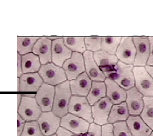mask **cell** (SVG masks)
<instances>
[{"label": "cell", "mask_w": 153, "mask_h": 136, "mask_svg": "<svg viewBox=\"0 0 153 136\" xmlns=\"http://www.w3.org/2000/svg\"><path fill=\"white\" fill-rule=\"evenodd\" d=\"M133 68L134 65H126L119 61L113 68L100 69L107 77L113 80L117 84L127 91L135 86Z\"/></svg>", "instance_id": "obj_1"}, {"label": "cell", "mask_w": 153, "mask_h": 136, "mask_svg": "<svg viewBox=\"0 0 153 136\" xmlns=\"http://www.w3.org/2000/svg\"><path fill=\"white\" fill-rule=\"evenodd\" d=\"M70 81L67 80L55 86V94L52 112L62 118L68 113V107L71 97Z\"/></svg>", "instance_id": "obj_2"}, {"label": "cell", "mask_w": 153, "mask_h": 136, "mask_svg": "<svg viewBox=\"0 0 153 136\" xmlns=\"http://www.w3.org/2000/svg\"><path fill=\"white\" fill-rule=\"evenodd\" d=\"M44 82L38 72L22 74L18 78L19 92L24 97H35L37 92Z\"/></svg>", "instance_id": "obj_3"}, {"label": "cell", "mask_w": 153, "mask_h": 136, "mask_svg": "<svg viewBox=\"0 0 153 136\" xmlns=\"http://www.w3.org/2000/svg\"><path fill=\"white\" fill-rule=\"evenodd\" d=\"M38 73L44 83L52 86L55 87L67 80L64 69L57 66L53 62L42 65Z\"/></svg>", "instance_id": "obj_4"}, {"label": "cell", "mask_w": 153, "mask_h": 136, "mask_svg": "<svg viewBox=\"0 0 153 136\" xmlns=\"http://www.w3.org/2000/svg\"><path fill=\"white\" fill-rule=\"evenodd\" d=\"M68 112L81 117L90 123H94L92 114V106L87 97L72 95L68 107Z\"/></svg>", "instance_id": "obj_5"}, {"label": "cell", "mask_w": 153, "mask_h": 136, "mask_svg": "<svg viewBox=\"0 0 153 136\" xmlns=\"http://www.w3.org/2000/svg\"><path fill=\"white\" fill-rule=\"evenodd\" d=\"M135 88L144 97H153V79L145 67L134 66Z\"/></svg>", "instance_id": "obj_6"}, {"label": "cell", "mask_w": 153, "mask_h": 136, "mask_svg": "<svg viewBox=\"0 0 153 136\" xmlns=\"http://www.w3.org/2000/svg\"><path fill=\"white\" fill-rule=\"evenodd\" d=\"M42 113L41 108L35 97H22V100L18 107V114L26 122L37 120Z\"/></svg>", "instance_id": "obj_7"}, {"label": "cell", "mask_w": 153, "mask_h": 136, "mask_svg": "<svg viewBox=\"0 0 153 136\" xmlns=\"http://www.w3.org/2000/svg\"><path fill=\"white\" fill-rule=\"evenodd\" d=\"M62 68L66 74L67 80L71 81L75 80L78 76L85 72L83 54L72 52L70 59L64 63Z\"/></svg>", "instance_id": "obj_8"}, {"label": "cell", "mask_w": 153, "mask_h": 136, "mask_svg": "<svg viewBox=\"0 0 153 136\" xmlns=\"http://www.w3.org/2000/svg\"><path fill=\"white\" fill-rule=\"evenodd\" d=\"M90 123L81 117L67 113L61 118L60 126L76 135H85L88 132Z\"/></svg>", "instance_id": "obj_9"}, {"label": "cell", "mask_w": 153, "mask_h": 136, "mask_svg": "<svg viewBox=\"0 0 153 136\" xmlns=\"http://www.w3.org/2000/svg\"><path fill=\"white\" fill-rule=\"evenodd\" d=\"M115 55L118 60L123 63L134 65L136 56V48L132 37H122L121 42Z\"/></svg>", "instance_id": "obj_10"}, {"label": "cell", "mask_w": 153, "mask_h": 136, "mask_svg": "<svg viewBox=\"0 0 153 136\" xmlns=\"http://www.w3.org/2000/svg\"><path fill=\"white\" fill-rule=\"evenodd\" d=\"M112 106L113 104L107 97H104L94 104L92 106V114L94 123L100 126L107 124Z\"/></svg>", "instance_id": "obj_11"}, {"label": "cell", "mask_w": 153, "mask_h": 136, "mask_svg": "<svg viewBox=\"0 0 153 136\" xmlns=\"http://www.w3.org/2000/svg\"><path fill=\"white\" fill-rule=\"evenodd\" d=\"M42 133L44 136H50L57 133L60 127L61 118L52 112H42L37 120Z\"/></svg>", "instance_id": "obj_12"}, {"label": "cell", "mask_w": 153, "mask_h": 136, "mask_svg": "<svg viewBox=\"0 0 153 136\" xmlns=\"http://www.w3.org/2000/svg\"><path fill=\"white\" fill-rule=\"evenodd\" d=\"M136 48L134 66L145 67L150 56V44L149 37H132Z\"/></svg>", "instance_id": "obj_13"}, {"label": "cell", "mask_w": 153, "mask_h": 136, "mask_svg": "<svg viewBox=\"0 0 153 136\" xmlns=\"http://www.w3.org/2000/svg\"><path fill=\"white\" fill-rule=\"evenodd\" d=\"M55 87L43 83L37 92L35 99L42 112H50L53 107Z\"/></svg>", "instance_id": "obj_14"}, {"label": "cell", "mask_w": 153, "mask_h": 136, "mask_svg": "<svg viewBox=\"0 0 153 136\" xmlns=\"http://www.w3.org/2000/svg\"><path fill=\"white\" fill-rule=\"evenodd\" d=\"M72 52L64 43L63 38L53 40L52 42V62L62 68L64 63L72 56Z\"/></svg>", "instance_id": "obj_15"}, {"label": "cell", "mask_w": 153, "mask_h": 136, "mask_svg": "<svg viewBox=\"0 0 153 136\" xmlns=\"http://www.w3.org/2000/svg\"><path fill=\"white\" fill-rule=\"evenodd\" d=\"M83 57L85 59V72L92 81L105 82L107 77L94 61L93 52L87 50L83 53Z\"/></svg>", "instance_id": "obj_16"}, {"label": "cell", "mask_w": 153, "mask_h": 136, "mask_svg": "<svg viewBox=\"0 0 153 136\" xmlns=\"http://www.w3.org/2000/svg\"><path fill=\"white\" fill-rule=\"evenodd\" d=\"M52 42L47 37H41L34 45L32 53L39 57L42 65L52 62Z\"/></svg>", "instance_id": "obj_17"}, {"label": "cell", "mask_w": 153, "mask_h": 136, "mask_svg": "<svg viewBox=\"0 0 153 136\" xmlns=\"http://www.w3.org/2000/svg\"><path fill=\"white\" fill-rule=\"evenodd\" d=\"M127 103L129 112L130 115H140L144 107L143 97L140 92L137 90L135 87L127 90Z\"/></svg>", "instance_id": "obj_18"}, {"label": "cell", "mask_w": 153, "mask_h": 136, "mask_svg": "<svg viewBox=\"0 0 153 136\" xmlns=\"http://www.w3.org/2000/svg\"><path fill=\"white\" fill-rule=\"evenodd\" d=\"M72 95L87 97L92 88V81L86 72H83L75 80L70 81Z\"/></svg>", "instance_id": "obj_19"}, {"label": "cell", "mask_w": 153, "mask_h": 136, "mask_svg": "<svg viewBox=\"0 0 153 136\" xmlns=\"http://www.w3.org/2000/svg\"><path fill=\"white\" fill-rule=\"evenodd\" d=\"M107 88V97L113 105H119L125 102L127 98L126 90L118 85L113 80L107 77L105 80Z\"/></svg>", "instance_id": "obj_20"}, {"label": "cell", "mask_w": 153, "mask_h": 136, "mask_svg": "<svg viewBox=\"0 0 153 136\" xmlns=\"http://www.w3.org/2000/svg\"><path fill=\"white\" fill-rule=\"evenodd\" d=\"M126 123L132 136H150L152 132L140 115H130Z\"/></svg>", "instance_id": "obj_21"}, {"label": "cell", "mask_w": 153, "mask_h": 136, "mask_svg": "<svg viewBox=\"0 0 153 136\" xmlns=\"http://www.w3.org/2000/svg\"><path fill=\"white\" fill-rule=\"evenodd\" d=\"M130 116L126 102H123L119 105H113L109 116L108 123L114 124L117 122L127 121Z\"/></svg>", "instance_id": "obj_22"}, {"label": "cell", "mask_w": 153, "mask_h": 136, "mask_svg": "<svg viewBox=\"0 0 153 136\" xmlns=\"http://www.w3.org/2000/svg\"><path fill=\"white\" fill-rule=\"evenodd\" d=\"M42 64L39 57L32 52L22 56V68L25 73H35L39 72Z\"/></svg>", "instance_id": "obj_23"}, {"label": "cell", "mask_w": 153, "mask_h": 136, "mask_svg": "<svg viewBox=\"0 0 153 136\" xmlns=\"http://www.w3.org/2000/svg\"><path fill=\"white\" fill-rule=\"evenodd\" d=\"M105 97H107V88L105 82H92V88L87 96V100L90 106H92Z\"/></svg>", "instance_id": "obj_24"}, {"label": "cell", "mask_w": 153, "mask_h": 136, "mask_svg": "<svg viewBox=\"0 0 153 136\" xmlns=\"http://www.w3.org/2000/svg\"><path fill=\"white\" fill-rule=\"evenodd\" d=\"M93 57L100 68H113L119 62L115 54H110L102 50L94 52Z\"/></svg>", "instance_id": "obj_25"}, {"label": "cell", "mask_w": 153, "mask_h": 136, "mask_svg": "<svg viewBox=\"0 0 153 136\" xmlns=\"http://www.w3.org/2000/svg\"><path fill=\"white\" fill-rule=\"evenodd\" d=\"M65 46L72 52L83 54L87 51L84 37H63Z\"/></svg>", "instance_id": "obj_26"}, {"label": "cell", "mask_w": 153, "mask_h": 136, "mask_svg": "<svg viewBox=\"0 0 153 136\" xmlns=\"http://www.w3.org/2000/svg\"><path fill=\"white\" fill-rule=\"evenodd\" d=\"M39 37H17V52L20 55L32 52V50L39 39Z\"/></svg>", "instance_id": "obj_27"}, {"label": "cell", "mask_w": 153, "mask_h": 136, "mask_svg": "<svg viewBox=\"0 0 153 136\" xmlns=\"http://www.w3.org/2000/svg\"><path fill=\"white\" fill-rule=\"evenodd\" d=\"M144 107L140 117L153 131V97H143Z\"/></svg>", "instance_id": "obj_28"}, {"label": "cell", "mask_w": 153, "mask_h": 136, "mask_svg": "<svg viewBox=\"0 0 153 136\" xmlns=\"http://www.w3.org/2000/svg\"><path fill=\"white\" fill-rule=\"evenodd\" d=\"M122 37H102L101 50L110 54H115Z\"/></svg>", "instance_id": "obj_29"}, {"label": "cell", "mask_w": 153, "mask_h": 136, "mask_svg": "<svg viewBox=\"0 0 153 136\" xmlns=\"http://www.w3.org/2000/svg\"><path fill=\"white\" fill-rule=\"evenodd\" d=\"M20 136H44L37 120L26 122L22 133Z\"/></svg>", "instance_id": "obj_30"}, {"label": "cell", "mask_w": 153, "mask_h": 136, "mask_svg": "<svg viewBox=\"0 0 153 136\" xmlns=\"http://www.w3.org/2000/svg\"><path fill=\"white\" fill-rule=\"evenodd\" d=\"M85 42L87 51L94 53L101 50L102 37H85Z\"/></svg>", "instance_id": "obj_31"}, {"label": "cell", "mask_w": 153, "mask_h": 136, "mask_svg": "<svg viewBox=\"0 0 153 136\" xmlns=\"http://www.w3.org/2000/svg\"><path fill=\"white\" fill-rule=\"evenodd\" d=\"M113 133L114 136H132L126 121L114 123Z\"/></svg>", "instance_id": "obj_32"}, {"label": "cell", "mask_w": 153, "mask_h": 136, "mask_svg": "<svg viewBox=\"0 0 153 136\" xmlns=\"http://www.w3.org/2000/svg\"><path fill=\"white\" fill-rule=\"evenodd\" d=\"M86 136H102V126L94 123H90Z\"/></svg>", "instance_id": "obj_33"}, {"label": "cell", "mask_w": 153, "mask_h": 136, "mask_svg": "<svg viewBox=\"0 0 153 136\" xmlns=\"http://www.w3.org/2000/svg\"><path fill=\"white\" fill-rule=\"evenodd\" d=\"M102 136H114L113 133V124L107 123L102 126Z\"/></svg>", "instance_id": "obj_34"}, {"label": "cell", "mask_w": 153, "mask_h": 136, "mask_svg": "<svg viewBox=\"0 0 153 136\" xmlns=\"http://www.w3.org/2000/svg\"><path fill=\"white\" fill-rule=\"evenodd\" d=\"M26 121L17 114V136H20L22 133Z\"/></svg>", "instance_id": "obj_35"}, {"label": "cell", "mask_w": 153, "mask_h": 136, "mask_svg": "<svg viewBox=\"0 0 153 136\" xmlns=\"http://www.w3.org/2000/svg\"><path fill=\"white\" fill-rule=\"evenodd\" d=\"M149 40H150V56H149L146 66H153V37H149Z\"/></svg>", "instance_id": "obj_36"}, {"label": "cell", "mask_w": 153, "mask_h": 136, "mask_svg": "<svg viewBox=\"0 0 153 136\" xmlns=\"http://www.w3.org/2000/svg\"><path fill=\"white\" fill-rule=\"evenodd\" d=\"M57 136H79V135H74V133H71V132L69 131L65 128H62V127L60 126L59 128V129L57 130Z\"/></svg>", "instance_id": "obj_37"}, {"label": "cell", "mask_w": 153, "mask_h": 136, "mask_svg": "<svg viewBox=\"0 0 153 136\" xmlns=\"http://www.w3.org/2000/svg\"><path fill=\"white\" fill-rule=\"evenodd\" d=\"M23 74L22 68V55L17 53V77H19Z\"/></svg>", "instance_id": "obj_38"}, {"label": "cell", "mask_w": 153, "mask_h": 136, "mask_svg": "<svg viewBox=\"0 0 153 136\" xmlns=\"http://www.w3.org/2000/svg\"><path fill=\"white\" fill-rule=\"evenodd\" d=\"M145 68L153 79V66H145Z\"/></svg>", "instance_id": "obj_39"}, {"label": "cell", "mask_w": 153, "mask_h": 136, "mask_svg": "<svg viewBox=\"0 0 153 136\" xmlns=\"http://www.w3.org/2000/svg\"><path fill=\"white\" fill-rule=\"evenodd\" d=\"M59 37H57V36H52V37H47L48 39H50V40H52V41L55 40V39H59Z\"/></svg>", "instance_id": "obj_40"}, {"label": "cell", "mask_w": 153, "mask_h": 136, "mask_svg": "<svg viewBox=\"0 0 153 136\" xmlns=\"http://www.w3.org/2000/svg\"><path fill=\"white\" fill-rule=\"evenodd\" d=\"M50 136H57V134H54V135H50Z\"/></svg>", "instance_id": "obj_41"}, {"label": "cell", "mask_w": 153, "mask_h": 136, "mask_svg": "<svg viewBox=\"0 0 153 136\" xmlns=\"http://www.w3.org/2000/svg\"><path fill=\"white\" fill-rule=\"evenodd\" d=\"M150 136H153V131L152 132V133H151V135H150Z\"/></svg>", "instance_id": "obj_42"}]
</instances>
